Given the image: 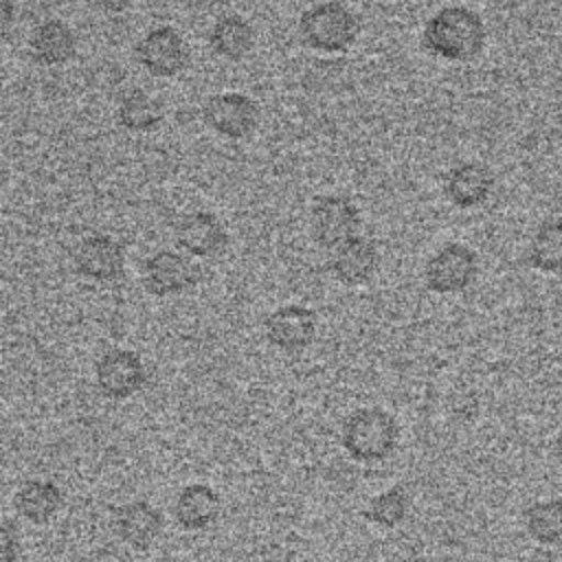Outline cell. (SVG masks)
I'll return each instance as SVG.
<instances>
[{"label":"cell","instance_id":"cell-1","mask_svg":"<svg viewBox=\"0 0 562 562\" xmlns=\"http://www.w3.org/2000/svg\"><path fill=\"white\" fill-rule=\"evenodd\" d=\"M485 46V24L468 7L452 4L432 13L422 29V48L446 61H470Z\"/></svg>","mask_w":562,"mask_h":562},{"label":"cell","instance_id":"cell-13","mask_svg":"<svg viewBox=\"0 0 562 562\" xmlns=\"http://www.w3.org/2000/svg\"><path fill=\"white\" fill-rule=\"evenodd\" d=\"M116 536L136 551H147L162 533V514L149 501H130L114 512Z\"/></svg>","mask_w":562,"mask_h":562},{"label":"cell","instance_id":"cell-6","mask_svg":"<svg viewBox=\"0 0 562 562\" xmlns=\"http://www.w3.org/2000/svg\"><path fill=\"white\" fill-rule=\"evenodd\" d=\"M136 59L151 77L169 79L189 66V46L173 26H156L136 44Z\"/></svg>","mask_w":562,"mask_h":562},{"label":"cell","instance_id":"cell-18","mask_svg":"<svg viewBox=\"0 0 562 562\" xmlns=\"http://www.w3.org/2000/svg\"><path fill=\"white\" fill-rule=\"evenodd\" d=\"M13 505L24 520L33 525H46L59 514L64 505V496L53 481L29 479L15 490Z\"/></svg>","mask_w":562,"mask_h":562},{"label":"cell","instance_id":"cell-9","mask_svg":"<svg viewBox=\"0 0 562 562\" xmlns=\"http://www.w3.org/2000/svg\"><path fill=\"white\" fill-rule=\"evenodd\" d=\"M143 285L154 296H176L187 292L198 281V268L178 250H156L143 263Z\"/></svg>","mask_w":562,"mask_h":562},{"label":"cell","instance_id":"cell-24","mask_svg":"<svg viewBox=\"0 0 562 562\" xmlns=\"http://www.w3.org/2000/svg\"><path fill=\"white\" fill-rule=\"evenodd\" d=\"M20 531L11 520H4L0 527V551H2V562H15L20 555Z\"/></svg>","mask_w":562,"mask_h":562},{"label":"cell","instance_id":"cell-10","mask_svg":"<svg viewBox=\"0 0 562 562\" xmlns=\"http://www.w3.org/2000/svg\"><path fill=\"white\" fill-rule=\"evenodd\" d=\"M318 318L314 310L296 303H288L270 312L263 321V336L266 340L285 353L303 351L312 345L316 336Z\"/></svg>","mask_w":562,"mask_h":562},{"label":"cell","instance_id":"cell-11","mask_svg":"<svg viewBox=\"0 0 562 562\" xmlns=\"http://www.w3.org/2000/svg\"><path fill=\"white\" fill-rule=\"evenodd\" d=\"M75 268L81 277L108 283L121 277L125 268V250L110 235H90L75 250Z\"/></svg>","mask_w":562,"mask_h":562},{"label":"cell","instance_id":"cell-16","mask_svg":"<svg viewBox=\"0 0 562 562\" xmlns=\"http://www.w3.org/2000/svg\"><path fill=\"white\" fill-rule=\"evenodd\" d=\"M494 189V173L483 162H461L446 173V198L459 209L481 206Z\"/></svg>","mask_w":562,"mask_h":562},{"label":"cell","instance_id":"cell-4","mask_svg":"<svg viewBox=\"0 0 562 562\" xmlns=\"http://www.w3.org/2000/svg\"><path fill=\"white\" fill-rule=\"evenodd\" d=\"M479 272L476 252L459 241L435 250L424 266V283L437 294H457L470 288Z\"/></svg>","mask_w":562,"mask_h":562},{"label":"cell","instance_id":"cell-20","mask_svg":"<svg viewBox=\"0 0 562 562\" xmlns=\"http://www.w3.org/2000/svg\"><path fill=\"white\" fill-rule=\"evenodd\" d=\"M527 259L540 272L562 274V217L547 220L538 226Z\"/></svg>","mask_w":562,"mask_h":562},{"label":"cell","instance_id":"cell-7","mask_svg":"<svg viewBox=\"0 0 562 562\" xmlns=\"http://www.w3.org/2000/svg\"><path fill=\"white\" fill-rule=\"evenodd\" d=\"M204 123L228 140L250 136L259 123V108L255 99L244 92H220L206 99L202 108Z\"/></svg>","mask_w":562,"mask_h":562},{"label":"cell","instance_id":"cell-15","mask_svg":"<svg viewBox=\"0 0 562 562\" xmlns=\"http://www.w3.org/2000/svg\"><path fill=\"white\" fill-rule=\"evenodd\" d=\"M173 518L184 531H202L209 529L220 512L222 501L220 494L206 483H187L173 498Z\"/></svg>","mask_w":562,"mask_h":562},{"label":"cell","instance_id":"cell-8","mask_svg":"<svg viewBox=\"0 0 562 562\" xmlns=\"http://www.w3.org/2000/svg\"><path fill=\"white\" fill-rule=\"evenodd\" d=\"M360 211L347 198L338 193L321 195L312 206V235L325 248H336L342 241L358 235Z\"/></svg>","mask_w":562,"mask_h":562},{"label":"cell","instance_id":"cell-26","mask_svg":"<svg viewBox=\"0 0 562 562\" xmlns=\"http://www.w3.org/2000/svg\"><path fill=\"white\" fill-rule=\"evenodd\" d=\"M0 11H2V29H4V33H7V31H9V24H11V20H13V2H11V0H2Z\"/></svg>","mask_w":562,"mask_h":562},{"label":"cell","instance_id":"cell-23","mask_svg":"<svg viewBox=\"0 0 562 562\" xmlns=\"http://www.w3.org/2000/svg\"><path fill=\"white\" fill-rule=\"evenodd\" d=\"M411 512V498L402 485H393L380 494H375L367 509L364 518L382 529H395L400 527Z\"/></svg>","mask_w":562,"mask_h":562},{"label":"cell","instance_id":"cell-5","mask_svg":"<svg viewBox=\"0 0 562 562\" xmlns=\"http://www.w3.org/2000/svg\"><path fill=\"white\" fill-rule=\"evenodd\" d=\"M94 380L105 397L127 400L143 389L147 369L136 351L114 347L99 356L94 364Z\"/></svg>","mask_w":562,"mask_h":562},{"label":"cell","instance_id":"cell-14","mask_svg":"<svg viewBox=\"0 0 562 562\" xmlns=\"http://www.w3.org/2000/svg\"><path fill=\"white\" fill-rule=\"evenodd\" d=\"M380 263L378 248L367 237H351L334 248L329 259V270L342 285H362L367 283Z\"/></svg>","mask_w":562,"mask_h":562},{"label":"cell","instance_id":"cell-2","mask_svg":"<svg viewBox=\"0 0 562 562\" xmlns=\"http://www.w3.org/2000/svg\"><path fill=\"white\" fill-rule=\"evenodd\" d=\"M400 439L397 422L380 406H364L345 417L340 441L347 454L360 463H378L393 454Z\"/></svg>","mask_w":562,"mask_h":562},{"label":"cell","instance_id":"cell-25","mask_svg":"<svg viewBox=\"0 0 562 562\" xmlns=\"http://www.w3.org/2000/svg\"><path fill=\"white\" fill-rule=\"evenodd\" d=\"M136 0H97L99 9L108 11V13H123L127 11Z\"/></svg>","mask_w":562,"mask_h":562},{"label":"cell","instance_id":"cell-19","mask_svg":"<svg viewBox=\"0 0 562 562\" xmlns=\"http://www.w3.org/2000/svg\"><path fill=\"white\" fill-rule=\"evenodd\" d=\"M211 50L228 61L244 59L255 46V29L237 13H228L215 20L209 31Z\"/></svg>","mask_w":562,"mask_h":562},{"label":"cell","instance_id":"cell-17","mask_svg":"<svg viewBox=\"0 0 562 562\" xmlns=\"http://www.w3.org/2000/svg\"><path fill=\"white\" fill-rule=\"evenodd\" d=\"M31 55L42 66H61L72 59L77 53L75 31L57 18H48L40 22L29 40Z\"/></svg>","mask_w":562,"mask_h":562},{"label":"cell","instance_id":"cell-21","mask_svg":"<svg viewBox=\"0 0 562 562\" xmlns=\"http://www.w3.org/2000/svg\"><path fill=\"white\" fill-rule=\"evenodd\" d=\"M116 119H119V125L125 127L127 132L140 134V132H151L162 123V110L158 101H154L147 92L132 90L121 99L116 108Z\"/></svg>","mask_w":562,"mask_h":562},{"label":"cell","instance_id":"cell-3","mask_svg":"<svg viewBox=\"0 0 562 562\" xmlns=\"http://www.w3.org/2000/svg\"><path fill=\"white\" fill-rule=\"evenodd\" d=\"M299 37L316 53L340 55L358 37V20L338 0H325L305 9L299 18Z\"/></svg>","mask_w":562,"mask_h":562},{"label":"cell","instance_id":"cell-22","mask_svg":"<svg viewBox=\"0 0 562 562\" xmlns=\"http://www.w3.org/2000/svg\"><path fill=\"white\" fill-rule=\"evenodd\" d=\"M527 533L540 544L562 542V498H547L531 503L525 514Z\"/></svg>","mask_w":562,"mask_h":562},{"label":"cell","instance_id":"cell-12","mask_svg":"<svg viewBox=\"0 0 562 562\" xmlns=\"http://www.w3.org/2000/svg\"><path fill=\"white\" fill-rule=\"evenodd\" d=\"M176 244L189 257H215L224 250L228 235L222 222L209 211H191L182 215L176 224Z\"/></svg>","mask_w":562,"mask_h":562},{"label":"cell","instance_id":"cell-27","mask_svg":"<svg viewBox=\"0 0 562 562\" xmlns=\"http://www.w3.org/2000/svg\"><path fill=\"white\" fill-rule=\"evenodd\" d=\"M553 452H555L558 461L562 463V428H560V430H558V435H555V441H553Z\"/></svg>","mask_w":562,"mask_h":562}]
</instances>
